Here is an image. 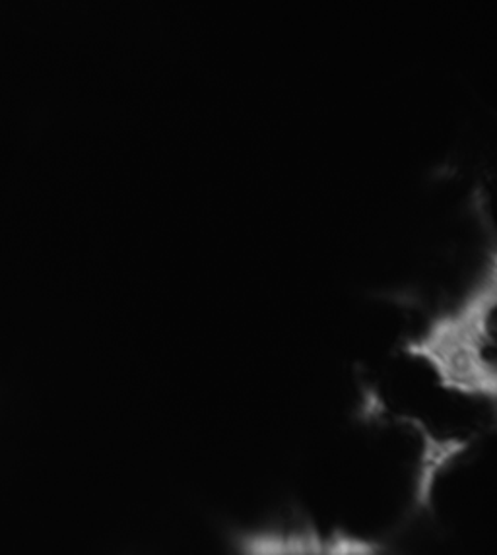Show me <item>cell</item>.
<instances>
[{
	"instance_id": "1",
	"label": "cell",
	"mask_w": 497,
	"mask_h": 555,
	"mask_svg": "<svg viewBox=\"0 0 497 555\" xmlns=\"http://www.w3.org/2000/svg\"><path fill=\"white\" fill-rule=\"evenodd\" d=\"M496 307V264L480 278L462 304L437 317L408 353L424 360L443 389L469 398H496V367L489 356Z\"/></svg>"
}]
</instances>
